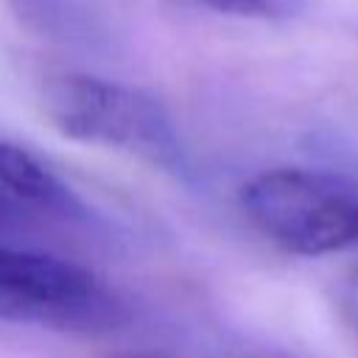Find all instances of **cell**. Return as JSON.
<instances>
[{
	"label": "cell",
	"instance_id": "277c9868",
	"mask_svg": "<svg viewBox=\"0 0 358 358\" xmlns=\"http://www.w3.org/2000/svg\"><path fill=\"white\" fill-rule=\"evenodd\" d=\"M0 187L50 215L73 221L90 215L81 196L59 173H53L34 151L11 140H0Z\"/></svg>",
	"mask_w": 358,
	"mask_h": 358
},
{
	"label": "cell",
	"instance_id": "5b68a950",
	"mask_svg": "<svg viewBox=\"0 0 358 358\" xmlns=\"http://www.w3.org/2000/svg\"><path fill=\"white\" fill-rule=\"evenodd\" d=\"M6 6L25 28L62 45L95 48L106 36L101 17L84 0H6Z\"/></svg>",
	"mask_w": 358,
	"mask_h": 358
},
{
	"label": "cell",
	"instance_id": "3957f363",
	"mask_svg": "<svg viewBox=\"0 0 358 358\" xmlns=\"http://www.w3.org/2000/svg\"><path fill=\"white\" fill-rule=\"evenodd\" d=\"M0 319L64 333H109L129 319V308L92 268L0 243Z\"/></svg>",
	"mask_w": 358,
	"mask_h": 358
},
{
	"label": "cell",
	"instance_id": "9c48e42d",
	"mask_svg": "<svg viewBox=\"0 0 358 358\" xmlns=\"http://www.w3.org/2000/svg\"><path fill=\"white\" fill-rule=\"evenodd\" d=\"M112 358H168V355L157 352V350H140V352H120V355H112Z\"/></svg>",
	"mask_w": 358,
	"mask_h": 358
},
{
	"label": "cell",
	"instance_id": "52a82bcc",
	"mask_svg": "<svg viewBox=\"0 0 358 358\" xmlns=\"http://www.w3.org/2000/svg\"><path fill=\"white\" fill-rule=\"evenodd\" d=\"M341 310H344V322L350 324V330L358 336V271H352L344 282V294H341Z\"/></svg>",
	"mask_w": 358,
	"mask_h": 358
},
{
	"label": "cell",
	"instance_id": "6da1fadb",
	"mask_svg": "<svg viewBox=\"0 0 358 358\" xmlns=\"http://www.w3.org/2000/svg\"><path fill=\"white\" fill-rule=\"evenodd\" d=\"M39 103L53 129L70 140L117 148L173 173L187 168L171 112L140 87L90 73H59L42 84Z\"/></svg>",
	"mask_w": 358,
	"mask_h": 358
},
{
	"label": "cell",
	"instance_id": "8992f818",
	"mask_svg": "<svg viewBox=\"0 0 358 358\" xmlns=\"http://www.w3.org/2000/svg\"><path fill=\"white\" fill-rule=\"evenodd\" d=\"M179 6L204 8L227 17H246V20H291L305 8V0H173Z\"/></svg>",
	"mask_w": 358,
	"mask_h": 358
},
{
	"label": "cell",
	"instance_id": "7a4b0ae2",
	"mask_svg": "<svg viewBox=\"0 0 358 358\" xmlns=\"http://www.w3.org/2000/svg\"><path fill=\"white\" fill-rule=\"evenodd\" d=\"M246 218L285 252L316 257L358 243V185L322 168H268L241 187Z\"/></svg>",
	"mask_w": 358,
	"mask_h": 358
},
{
	"label": "cell",
	"instance_id": "ba28073f",
	"mask_svg": "<svg viewBox=\"0 0 358 358\" xmlns=\"http://www.w3.org/2000/svg\"><path fill=\"white\" fill-rule=\"evenodd\" d=\"M14 221V204L8 199V193L0 187V227H8Z\"/></svg>",
	"mask_w": 358,
	"mask_h": 358
}]
</instances>
